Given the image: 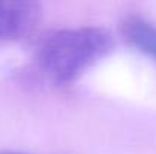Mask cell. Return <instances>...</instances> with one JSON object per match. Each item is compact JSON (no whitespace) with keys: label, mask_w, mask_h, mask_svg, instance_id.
Here are the masks:
<instances>
[{"label":"cell","mask_w":156,"mask_h":154,"mask_svg":"<svg viewBox=\"0 0 156 154\" xmlns=\"http://www.w3.org/2000/svg\"><path fill=\"white\" fill-rule=\"evenodd\" d=\"M0 154H29V153H18V151H2Z\"/></svg>","instance_id":"obj_4"},{"label":"cell","mask_w":156,"mask_h":154,"mask_svg":"<svg viewBox=\"0 0 156 154\" xmlns=\"http://www.w3.org/2000/svg\"><path fill=\"white\" fill-rule=\"evenodd\" d=\"M120 33L140 51L156 60V24L138 15H127L120 21Z\"/></svg>","instance_id":"obj_3"},{"label":"cell","mask_w":156,"mask_h":154,"mask_svg":"<svg viewBox=\"0 0 156 154\" xmlns=\"http://www.w3.org/2000/svg\"><path fill=\"white\" fill-rule=\"evenodd\" d=\"M114 47V38L103 27L83 26L49 33L38 46L37 62L56 83H70L99 62Z\"/></svg>","instance_id":"obj_1"},{"label":"cell","mask_w":156,"mask_h":154,"mask_svg":"<svg viewBox=\"0 0 156 154\" xmlns=\"http://www.w3.org/2000/svg\"><path fill=\"white\" fill-rule=\"evenodd\" d=\"M41 18V5L37 2L0 0V41H15L34 32Z\"/></svg>","instance_id":"obj_2"}]
</instances>
